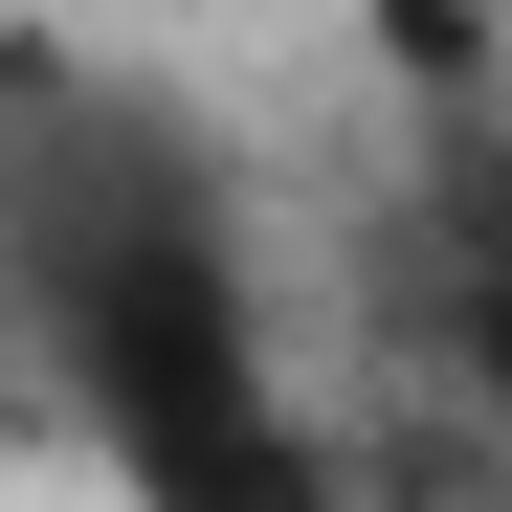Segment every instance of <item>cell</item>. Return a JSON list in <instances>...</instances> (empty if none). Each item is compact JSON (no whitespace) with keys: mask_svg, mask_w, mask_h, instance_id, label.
I'll use <instances>...</instances> for the list:
<instances>
[{"mask_svg":"<svg viewBox=\"0 0 512 512\" xmlns=\"http://www.w3.org/2000/svg\"><path fill=\"white\" fill-rule=\"evenodd\" d=\"M0 334L45 357L112 512H357V446L268 357L223 134L156 112L134 67H67V45L0 67Z\"/></svg>","mask_w":512,"mask_h":512,"instance_id":"cell-1","label":"cell"},{"mask_svg":"<svg viewBox=\"0 0 512 512\" xmlns=\"http://www.w3.org/2000/svg\"><path fill=\"white\" fill-rule=\"evenodd\" d=\"M446 401L512 446V179H468V223H446Z\"/></svg>","mask_w":512,"mask_h":512,"instance_id":"cell-2","label":"cell"},{"mask_svg":"<svg viewBox=\"0 0 512 512\" xmlns=\"http://www.w3.org/2000/svg\"><path fill=\"white\" fill-rule=\"evenodd\" d=\"M357 45L423 67V90H468V67H490V0H357Z\"/></svg>","mask_w":512,"mask_h":512,"instance_id":"cell-3","label":"cell"}]
</instances>
